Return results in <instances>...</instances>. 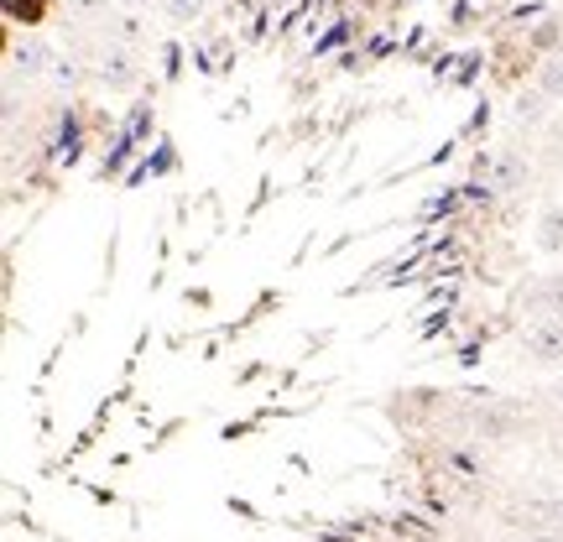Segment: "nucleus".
Segmentation results:
<instances>
[{"label": "nucleus", "instance_id": "obj_1", "mask_svg": "<svg viewBox=\"0 0 563 542\" xmlns=\"http://www.w3.org/2000/svg\"><path fill=\"white\" fill-rule=\"evenodd\" d=\"M0 11H5L11 26H42L53 16V0H0Z\"/></svg>", "mask_w": 563, "mask_h": 542}]
</instances>
